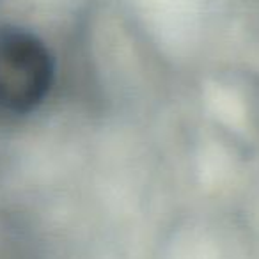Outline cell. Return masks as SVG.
Instances as JSON below:
<instances>
[{
  "instance_id": "6da1fadb",
  "label": "cell",
  "mask_w": 259,
  "mask_h": 259,
  "mask_svg": "<svg viewBox=\"0 0 259 259\" xmlns=\"http://www.w3.org/2000/svg\"><path fill=\"white\" fill-rule=\"evenodd\" d=\"M54 82V59L32 32L0 27V112L27 114L43 103Z\"/></svg>"
}]
</instances>
